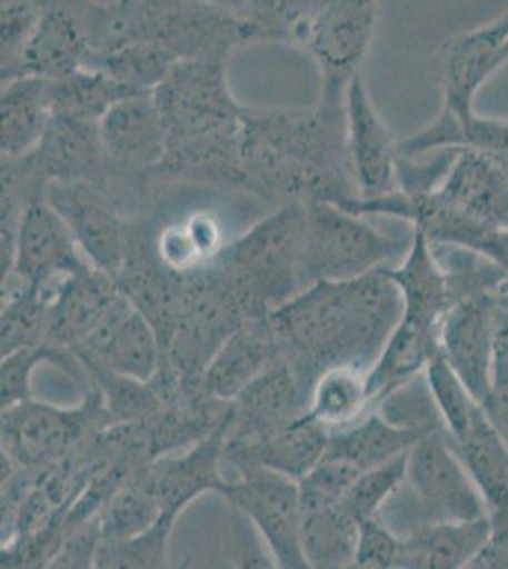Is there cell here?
<instances>
[{
    "label": "cell",
    "mask_w": 508,
    "mask_h": 569,
    "mask_svg": "<svg viewBox=\"0 0 508 569\" xmlns=\"http://www.w3.org/2000/svg\"><path fill=\"white\" fill-rule=\"evenodd\" d=\"M402 316L399 287L384 270L353 281H319L270 313L283 359L303 393L325 370H370Z\"/></svg>",
    "instance_id": "cell-1"
},
{
    "label": "cell",
    "mask_w": 508,
    "mask_h": 569,
    "mask_svg": "<svg viewBox=\"0 0 508 569\" xmlns=\"http://www.w3.org/2000/svg\"><path fill=\"white\" fill-rule=\"evenodd\" d=\"M245 192L276 208L357 200L346 114L325 110L247 109L241 141Z\"/></svg>",
    "instance_id": "cell-2"
},
{
    "label": "cell",
    "mask_w": 508,
    "mask_h": 569,
    "mask_svg": "<svg viewBox=\"0 0 508 569\" xmlns=\"http://www.w3.org/2000/svg\"><path fill=\"white\" fill-rule=\"evenodd\" d=\"M306 241L308 209L303 203H289L228 243L215 262L260 313L270 316L303 291Z\"/></svg>",
    "instance_id": "cell-3"
},
{
    "label": "cell",
    "mask_w": 508,
    "mask_h": 569,
    "mask_svg": "<svg viewBox=\"0 0 508 569\" xmlns=\"http://www.w3.org/2000/svg\"><path fill=\"white\" fill-rule=\"evenodd\" d=\"M308 209V241L303 252L302 284L353 281L380 272L387 262L408 252L412 238H391L332 203L313 201Z\"/></svg>",
    "instance_id": "cell-4"
},
{
    "label": "cell",
    "mask_w": 508,
    "mask_h": 569,
    "mask_svg": "<svg viewBox=\"0 0 508 569\" xmlns=\"http://www.w3.org/2000/svg\"><path fill=\"white\" fill-rule=\"evenodd\" d=\"M107 426L103 395L93 383L77 407L31 399L2 410L0 456L18 469H42L69 458Z\"/></svg>",
    "instance_id": "cell-5"
},
{
    "label": "cell",
    "mask_w": 508,
    "mask_h": 569,
    "mask_svg": "<svg viewBox=\"0 0 508 569\" xmlns=\"http://www.w3.org/2000/svg\"><path fill=\"white\" fill-rule=\"evenodd\" d=\"M168 142L230 136L243 130L247 107L233 99L226 59H188L152 91Z\"/></svg>",
    "instance_id": "cell-6"
},
{
    "label": "cell",
    "mask_w": 508,
    "mask_h": 569,
    "mask_svg": "<svg viewBox=\"0 0 508 569\" xmlns=\"http://www.w3.org/2000/svg\"><path fill=\"white\" fill-rule=\"evenodd\" d=\"M372 0L322 2L309 33L308 52L321 71V107L332 114H346L348 88L367 58L376 27Z\"/></svg>",
    "instance_id": "cell-7"
},
{
    "label": "cell",
    "mask_w": 508,
    "mask_h": 569,
    "mask_svg": "<svg viewBox=\"0 0 508 569\" xmlns=\"http://www.w3.org/2000/svg\"><path fill=\"white\" fill-rule=\"evenodd\" d=\"M406 485L419 505V525L488 517V507L445 429L425 435L408 452Z\"/></svg>",
    "instance_id": "cell-8"
},
{
    "label": "cell",
    "mask_w": 508,
    "mask_h": 569,
    "mask_svg": "<svg viewBox=\"0 0 508 569\" xmlns=\"http://www.w3.org/2000/svg\"><path fill=\"white\" fill-rule=\"evenodd\" d=\"M222 499L251 520L279 569H313L303 549L298 482L276 472L241 469Z\"/></svg>",
    "instance_id": "cell-9"
},
{
    "label": "cell",
    "mask_w": 508,
    "mask_h": 569,
    "mask_svg": "<svg viewBox=\"0 0 508 569\" xmlns=\"http://www.w3.org/2000/svg\"><path fill=\"white\" fill-rule=\"evenodd\" d=\"M46 201L64 220L91 266L117 278L128 260L136 220L126 219L117 200L90 182H50Z\"/></svg>",
    "instance_id": "cell-10"
},
{
    "label": "cell",
    "mask_w": 508,
    "mask_h": 569,
    "mask_svg": "<svg viewBox=\"0 0 508 569\" xmlns=\"http://www.w3.org/2000/svg\"><path fill=\"white\" fill-rule=\"evenodd\" d=\"M99 133L109 160L110 196L117 200L118 187L145 192V184L160 168L168 144L155 98L136 96L114 104L101 118Z\"/></svg>",
    "instance_id": "cell-11"
},
{
    "label": "cell",
    "mask_w": 508,
    "mask_h": 569,
    "mask_svg": "<svg viewBox=\"0 0 508 569\" xmlns=\"http://www.w3.org/2000/svg\"><path fill=\"white\" fill-rule=\"evenodd\" d=\"M505 283L475 289L459 298L448 311L440 332L442 353L480 405L489 395Z\"/></svg>",
    "instance_id": "cell-12"
},
{
    "label": "cell",
    "mask_w": 508,
    "mask_h": 569,
    "mask_svg": "<svg viewBox=\"0 0 508 569\" xmlns=\"http://www.w3.org/2000/svg\"><path fill=\"white\" fill-rule=\"evenodd\" d=\"M90 268V260L80 251L58 211L46 201V194L34 198L23 213L16 262L8 276L13 273L21 281L56 298L67 279Z\"/></svg>",
    "instance_id": "cell-13"
},
{
    "label": "cell",
    "mask_w": 508,
    "mask_h": 569,
    "mask_svg": "<svg viewBox=\"0 0 508 569\" xmlns=\"http://www.w3.org/2000/svg\"><path fill=\"white\" fill-rule=\"evenodd\" d=\"M114 279L131 306L155 329L163 361L179 327L185 302V278L169 272L158 260L142 220L133 222L128 260Z\"/></svg>",
    "instance_id": "cell-14"
},
{
    "label": "cell",
    "mask_w": 508,
    "mask_h": 569,
    "mask_svg": "<svg viewBox=\"0 0 508 569\" xmlns=\"http://www.w3.org/2000/svg\"><path fill=\"white\" fill-rule=\"evenodd\" d=\"M230 418L232 408L225 423L207 439L182 452L169 453L150 461L147 466L150 490L163 515L179 518L188 505L206 493H217L222 498L226 486L230 482L222 471Z\"/></svg>",
    "instance_id": "cell-15"
},
{
    "label": "cell",
    "mask_w": 508,
    "mask_h": 569,
    "mask_svg": "<svg viewBox=\"0 0 508 569\" xmlns=\"http://www.w3.org/2000/svg\"><path fill=\"white\" fill-rule=\"evenodd\" d=\"M448 208L477 227L508 230V158L486 150L456 149L435 187Z\"/></svg>",
    "instance_id": "cell-16"
},
{
    "label": "cell",
    "mask_w": 508,
    "mask_h": 569,
    "mask_svg": "<svg viewBox=\"0 0 508 569\" xmlns=\"http://www.w3.org/2000/svg\"><path fill=\"white\" fill-rule=\"evenodd\" d=\"M348 158L360 200H378L397 190L399 150L373 109L362 78H355L346 98Z\"/></svg>",
    "instance_id": "cell-17"
},
{
    "label": "cell",
    "mask_w": 508,
    "mask_h": 569,
    "mask_svg": "<svg viewBox=\"0 0 508 569\" xmlns=\"http://www.w3.org/2000/svg\"><path fill=\"white\" fill-rule=\"evenodd\" d=\"M74 353L84 367H103L137 382H152L160 375L161 350L155 329L123 292L103 323Z\"/></svg>",
    "instance_id": "cell-18"
},
{
    "label": "cell",
    "mask_w": 508,
    "mask_h": 569,
    "mask_svg": "<svg viewBox=\"0 0 508 569\" xmlns=\"http://www.w3.org/2000/svg\"><path fill=\"white\" fill-rule=\"evenodd\" d=\"M508 42V10L467 33L456 34L442 46V112L457 120L475 117L480 86L497 71V56Z\"/></svg>",
    "instance_id": "cell-19"
},
{
    "label": "cell",
    "mask_w": 508,
    "mask_h": 569,
    "mask_svg": "<svg viewBox=\"0 0 508 569\" xmlns=\"http://www.w3.org/2000/svg\"><path fill=\"white\" fill-rule=\"evenodd\" d=\"M308 408V397L287 361L277 362L232 402L226 445H252L279 433Z\"/></svg>",
    "instance_id": "cell-20"
},
{
    "label": "cell",
    "mask_w": 508,
    "mask_h": 569,
    "mask_svg": "<svg viewBox=\"0 0 508 569\" xmlns=\"http://www.w3.org/2000/svg\"><path fill=\"white\" fill-rule=\"evenodd\" d=\"M29 158L50 182H90L110 190L109 160L104 154L99 122L53 117L39 147ZM110 194V192H109Z\"/></svg>",
    "instance_id": "cell-21"
},
{
    "label": "cell",
    "mask_w": 508,
    "mask_h": 569,
    "mask_svg": "<svg viewBox=\"0 0 508 569\" xmlns=\"http://www.w3.org/2000/svg\"><path fill=\"white\" fill-rule=\"evenodd\" d=\"M285 361L270 318L249 319L228 338L207 367L201 388L211 399L233 402L266 370Z\"/></svg>",
    "instance_id": "cell-22"
},
{
    "label": "cell",
    "mask_w": 508,
    "mask_h": 569,
    "mask_svg": "<svg viewBox=\"0 0 508 569\" xmlns=\"http://www.w3.org/2000/svg\"><path fill=\"white\" fill-rule=\"evenodd\" d=\"M329 440V429L309 420L303 412L297 421L268 439L236 447L226 445L225 463H230L236 472L260 469L300 482L325 460Z\"/></svg>",
    "instance_id": "cell-23"
},
{
    "label": "cell",
    "mask_w": 508,
    "mask_h": 569,
    "mask_svg": "<svg viewBox=\"0 0 508 569\" xmlns=\"http://www.w3.org/2000/svg\"><path fill=\"white\" fill-rule=\"evenodd\" d=\"M90 56L80 2H42L39 27L27 50L20 78L59 80L88 67Z\"/></svg>",
    "instance_id": "cell-24"
},
{
    "label": "cell",
    "mask_w": 508,
    "mask_h": 569,
    "mask_svg": "<svg viewBox=\"0 0 508 569\" xmlns=\"http://www.w3.org/2000/svg\"><path fill=\"white\" fill-rule=\"evenodd\" d=\"M120 298L122 291L117 279L93 266L67 279L58 297L53 298L46 342L77 350L80 343H84L99 329Z\"/></svg>",
    "instance_id": "cell-25"
},
{
    "label": "cell",
    "mask_w": 508,
    "mask_h": 569,
    "mask_svg": "<svg viewBox=\"0 0 508 569\" xmlns=\"http://www.w3.org/2000/svg\"><path fill=\"white\" fill-rule=\"evenodd\" d=\"M435 429H445L442 421L399 423L386 416H362L353 426L330 431L325 460L343 461L360 472L384 466L410 452L414 445Z\"/></svg>",
    "instance_id": "cell-26"
},
{
    "label": "cell",
    "mask_w": 508,
    "mask_h": 569,
    "mask_svg": "<svg viewBox=\"0 0 508 569\" xmlns=\"http://www.w3.org/2000/svg\"><path fill=\"white\" fill-rule=\"evenodd\" d=\"M491 537L489 517L469 522H425L408 531L397 569H470Z\"/></svg>",
    "instance_id": "cell-27"
},
{
    "label": "cell",
    "mask_w": 508,
    "mask_h": 569,
    "mask_svg": "<svg viewBox=\"0 0 508 569\" xmlns=\"http://www.w3.org/2000/svg\"><path fill=\"white\" fill-rule=\"evenodd\" d=\"M52 80L16 78L0 91V152L23 158L39 147L52 122Z\"/></svg>",
    "instance_id": "cell-28"
},
{
    "label": "cell",
    "mask_w": 508,
    "mask_h": 569,
    "mask_svg": "<svg viewBox=\"0 0 508 569\" xmlns=\"http://www.w3.org/2000/svg\"><path fill=\"white\" fill-rule=\"evenodd\" d=\"M459 458L477 485L488 517L508 515V442L489 420L486 408L478 412L469 433L454 442Z\"/></svg>",
    "instance_id": "cell-29"
},
{
    "label": "cell",
    "mask_w": 508,
    "mask_h": 569,
    "mask_svg": "<svg viewBox=\"0 0 508 569\" xmlns=\"http://www.w3.org/2000/svg\"><path fill=\"white\" fill-rule=\"evenodd\" d=\"M300 530L313 569H343L353 563L357 522L341 503L298 492Z\"/></svg>",
    "instance_id": "cell-30"
},
{
    "label": "cell",
    "mask_w": 508,
    "mask_h": 569,
    "mask_svg": "<svg viewBox=\"0 0 508 569\" xmlns=\"http://www.w3.org/2000/svg\"><path fill=\"white\" fill-rule=\"evenodd\" d=\"M442 149L486 150L508 158V120L475 114L464 122L440 110L425 130L397 142L400 158H418Z\"/></svg>",
    "instance_id": "cell-31"
},
{
    "label": "cell",
    "mask_w": 508,
    "mask_h": 569,
    "mask_svg": "<svg viewBox=\"0 0 508 569\" xmlns=\"http://www.w3.org/2000/svg\"><path fill=\"white\" fill-rule=\"evenodd\" d=\"M53 298L18 276L2 279L0 306V353L10 356L23 348H34L48 340Z\"/></svg>",
    "instance_id": "cell-32"
},
{
    "label": "cell",
    "mask_w": 508,
    "mask_h": 569,
    "mask_svg": "<svg viewBox=\"0 0 508 569\" xmlns=\"http://www.w3.org/2000/svg\"><path fill=\"white\" fill-rule=\"evenodd\" d=\"M370 407L367 370L355 367H335L317 378L308 397L306 416L336 431L353 426Z\"/></svg>",
    "instance_id": "cell-33"
},
{
    "label": "cell",
    "mask_w": 508,
    "mask_h": 569,
    "mask_svg": "<svg viewBox=\"0 0 508 569\" xmlns=\"http://www.w3.org/2000/svg\"><path fill=\"white\" fill-rule=\"evenodd\" d=\"M136 96L103 69L82 67L69 77L52 80L53 117L101 122L114 104Z\"/></svg>",
    "instance_id": "cell-34"
},
{
    "label": "cell",
    "mask_w": 508,
    "mask_h": 569,
    "mask_svg": "<svg viewBox=\"0 0 508 569\" xmlns=\"http://www.w3.org/2000/svg\"><path fill=\"white\" fill-rule=\"evenodd\" d=\"M322 2H233L232 8L243 23L249 40H270L287 44H308L311 26Z\"/></svg>",
    "instance_id": "cell-35"
},
{
    "label": "cell",
    "mask_w": 508,
    "mask_h": 569,
    "mask_svg": "<svg viewBox=\"0 0 508 569\" xmlns=\"http://www.w3.org/2000/svg\"><path fill=\"white\" fill-rule=\"evenodd\" d=\"M42 362H50L59 370H63L64 375L72 378L78 386H82L84 389L90 388L88 372L74 351L58 348L48 342L40 343L34 348H23V350L13 351L10 356L2 357V365H0L2 410L34 399L31 389V372Z\"/></svg>",
    "instance_id": "cell-36"
},
{
    "label": "cell",
    "mask_w": 508,
    "mask_h": 569,
    "mask_svg": "<svg viewBox=\"0 0 508 569\" xmlns=\"http://www.w3.org/2000/svg\"><path fill=\"white\" fill-rule=\"evenodd\" d=\"M147 466L139 467L131 479L118 490L103 511L99 512V526L103 541H122L141 536L158 525L163 517L156 496L147 480Z\"/></svg>",
    "instance_id": "cell-37"
},
{
    "label": "cell",
    "mask_w": 508,
    "mask_h": 569,
    "mask_svg": "<svg viewBox=\"0 0 508 569\" xmlns=\"http://www.w3.org/2000/svg\"><path fill=\"white\" fill-rule=\"evenodd\" d=\"M90 383L103 395L104 410L110 426L114 423H142L155 418L168 405L171 395L158 378L152 382H137L114 375L103 367H84Z\"/></svg>",
    "instance_id": "cell-38"
},
{
    "label": "cell",
    "mask_w": 508,
    "mask_h": 569,
    "mask_svg": "<svg viewBox=\"0 0 508 569\" xmlns=\"http://www.w3.org/2000/svg\"><path fill=\"white\" fill-rule=\"evenodd\" d=\"M425 376H427L429 393L446 433L451 442H459L465 435L469 433L472 421L482 410V405L470 395L469 389L465 388V383L461 382L456 370L451 369L442 350L427 367Z\"/></svg>",
    "instance_id": "cell-39"
},
{
    "label": "cell",
    "mask_w": 508,
    "mask_h": 569,
    "mask_svg": "<svg viewBox=\"0 0 508 569\" xmlns=\"http://www.w3.org/2000/svg\"><path fill=\"white\" fill-rule=\"evenodd\" d=\"M177 518L163 515L155 528L122 541H103L96 569H173L169 562V537ZM177 569H188L187 562Z\"/></svg>",
    "instance_id": "cell-40"
},
{
    "label": "cell",
    "mask_w": 508,
    "mask_h": 569,
    "mask_svg": "<svg viewBox=\"0 0 508 569\" xmlns=\"http://www.w3.org/2000/svg\"><path fill=\"white\" fill-rule=\"evenodd\" d=\"M42 2L8 0L0 4V80L20 78L27 50L39 27Z\"/></svg>",
    "instance_id": "cell-41"
},
{
    "label": "cell",
    "mask_w": 508,
    "mask_h": 569,
    "mask_svg": "<svg viewBox=\"0 0 508 569\" xmlns=\"http://www.w3.org/2000/svg\"><path fill=\"white\" fill-rule=\"evenodd\" d=\"M408 453L397 460L360 472L341 499V509L353 518L355 522L367 518L380 517V511L389 499L399 493L400 486L406 485Z\"/></svg>",
    "instance_id": "cell-42"
},
{
    "label": "cell",
    "mask_w": 508,
    "mask_h": 569,
    "mask_svg": "<svg viewBox=\"0 0 508 569\" xmlns=\"http://www.w3.org/2000/svg\"><path fill=\"white\" fill-rule=\"evenodd\" d=\"M402 537L397 536L380 517L357 522L355 566L360 569L399 568Z\"/></svg>",
    "instance_id": "cell-43"
},
{
    "label": "cell",
    "mask_w": 508,
    "mask_h": 569,
    "mask_svg": "<svg viewBox=\"0 0 508 569\" xmlns=\"http://www.w3.org/2000/svg\"><path fill=\"white\" fill-rule=\"evenodd\" d=\"M489 420L508 442V305L501 292V308L497 319L496 350L491 362L489 395L482 405Z\"/></svg>",
    "instance_id": "cell-44"
},
{
    "label": "cell",
    "mask_w": 508,
    "mask_h": 569,
    "mask_svg": "<svg viewBox=\"0 0 508 569\" xmlns=\"http://www.w3.org/2000/svg\"><path fill=\"white\" fill-rule=\"evenodd\" d=\"M230 560L233 569H279L249 518L230 507Z\"/></svg>",
    "instance_id": "cell-45"
},
{
    "label": "cell",
    "mask_w": 508,
    "mask_h": 569,
    "mask_svg": "<svg viewBox=\"0 0 508 569\" xmlns=\"http://www.w3.org/2000/svg\"><path fill=\"white\" fill-rule=\"evenodd\" d=\"M103 543L99 518L80 526L64 539L44 569H96L97 552Z\"/></svg>",
    "instance_id": "cell-46"
},
{
    "label": "cell",
    "mask_w": 508,
    "mask_h": 569,
    "mask_svg": "<svg viewBox=\"0 0 508 569\" xmlns=\"http://www.w3.org/2000/svg\"><path fill=\"white\" fill-rule=\"evenodd\" d=\"M491 537L480 557L482 569H508V515L489 517Z\"/></svg>",
    "instance_id": "cell-47"
},
{
    "label": "cell",
    "mask_w": 508,
    "mask_h": 569,
    "mask_svg": "<svg viewBox=\"0 0 508 569\" xmlns=\"http://www.w3.org/2000/svg\"><path fill=\"white\" fill-rule=\"evenodd\" d=\"M508 61V42L507 44L502 46L501 52H499V56H497V69L499 67L505 66Z\"/></svg>",
    "instance_id": "cell-48"
},
{
    "label": "cell",
    "mask_w": 508,
    "mask_h": 569,
    "mask_svg": "<svg viewBox=\"0 0 508 569\" xmlns=\"http://www.w3.org/2000/svg\"><path fill=\"white\" fill-rule=\"evenodd\" d=\"M502 295H505V300L508 302V270H507V283H505V289H502Z\"/></svg>",
    "instance_id": "cell-49"
},
{
    "label": "cell",
    "mask_w": 508,
    "mask_h": 569,
    "mask_svg": "<svg viewBox=\"0 0 508 569\" xmlns=\"http://www.w3.org/2000/svg\"><path fill=\"white\" fill-rule=\"evenodd\" d=\"M470 569H482V566H480V560H478V562L475 563V566H472Z\"/></svg>",
    "instance_id": "cell-50"
},
{
    "label": "cell",
    "mask_w": 508,
    "mask_h": 569,
    "mask_svg": "<svg viewBox=\"0 0 508 569\" xmlns=\"http://www.w3.org/2000/svg\"><path fill=\"white\" fill-rule=\"evenodd\" d=\"M343 569H360L359 566H355V563H351V566H348V568Z\"/></svg>",
    "instance_id": "cell-51"
},
{
    "label": "cell",
    "mask_w": 508,
    "mask_h": 569,
    "mask_svg": "<svg viewBox=\"0 0 508 569\" xmlns=\"http://www.w3.org/2000/svg\"><path fill=\"white\" fill-rule=\"evenodd\" d=\"M507 305H508V302H507Z\"/></svg>",
    "instance_id": "cell-52"
}]
</instances>
